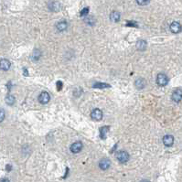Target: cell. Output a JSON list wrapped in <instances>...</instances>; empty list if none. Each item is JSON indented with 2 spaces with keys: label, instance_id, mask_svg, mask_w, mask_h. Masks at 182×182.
I'll list each match as a JSON object with an SVG mask.
<instances>
[{
  "label": "cell",
  "instance_id": "52a82bcc",
  "mask_svg": "<svg viewBox=\"0 0 182 182\" xmlns=\"http://www.w3.org/2000/svg\"><path fill=\"white\" fill-rule=\"evenodd\" d=\"M181 25L179 24V22H173L171 23V25H170V30H171L172 33H175V34H178L181 31Z\"/></svg>",
  "mask_w": 182,
  "mask_h": 182
},
{
  "label": "cell",
  "instance_id": "5bb4252c",
  "mask_svg": "<svg viewBox=\"0 0 182 182\" xmlns=\"http://www.w3.org/2000/svg\"><path fill=\"white\" fill-rule=\"evenodd\" d=\"M5 102H6V103H7L8 105H13L15 103V102H16V99H15V97L13 95L9 94V95H8L7 97H6Z\"/></svg>",
  "mask_w": 182,
  "mask_h": 182
},
{
  "label": "cell",
  "instance_id": "6da1fadb",
  "mask_svg": "<svg viewBox=\"0 0 182 182\" xmlns=\"http://www.w3.org/2000/svg\"><path fill=\"white\" fill-rule=\"evenodd\" d=\"M116 158L120 163H126L129 160V154L126 151H119L116 154Z\"/></svg>",
  "mask_w": 182,
  "mask_h": 182
},
{
  "label": "cell",
  "instance_id": "3957f363",
  "mask_svg": "<svg viewBox=\"0 0 182 182\" xmlns=\"http://www.w3.org/2000/svg\"><path fill=\"white\" fill-rule=\"evenodd\" d=\"M50 96L47 92H42L39 95V102L40 103L46 104V103H48L50 102Z\"/></svg>",
  "mask_w": 182,
  "mask_h": 182
},
{
  "label": "cell",
  "instance_id": "e0dca14e",
  "mask_svg": "<svg viewBox=\"0 0 182 182\" xmlns=\"http://www.w3.org/2000/svg\"><path fill=\"white\" fill-rule=\"evenodd\" d=\"M108 132V127L107 126H103L100 129V136H101L102 138H105V136Z\"/></svg>",
  "mask_w": 182,
  "mask_h": 182
},
{
  "label": "cell",
  "instance_id": "cb8c5ba5",
  "mask_svg": "<svg viewBox=\"0 0 182 182\" xmlns=\"http://www.w3.org/2000/svg\"><path fill=\"white\" fill-rule=\"evenodd\" d=\"M0 182H10L8 179H2L1 181H0Z\"/></svg>",
  "mask_w": 182,
  "mask_h": 182
},
{
  "label": "cell",
  "instance_id": "9c48e42d",
  "mask_svg": "<svg viewBox=\"0 0 182 182\" xmlns=\"http://www.w3.org/2000/svg\"><path fill=\"white\" fill-rule=\"evenodd\" d=\"M11 66V63L7 59H3L0 61V69L2 70H8Z\"/></svg>",
  "mask_w": 182,
  "mask_h": 182
},
{
  "label": "cell",
  "instance_id": "7c38bea8",
  "mask_svg": "<svg viewBox=\"0 0 182 182\" xmlns=\"http://www.w3.org/2000/svg\"><path fill=\"white\" fill-rule=\"evenodd\" d=\"M110 19L112 21H114V22L119 21V19H120V13L117 12V11H114V12H112V13H111V15H110Z\"/></svg>",
  "mask_w": 182,
  "mask_h": 182
},
{
  "label": "cell",
  "instance_id": "2e32d148",
  "mask_svg": "<svg viewBox=\"0 0 182 182\" xmlns=\"http://www.w3.org/2000/svg\"><path fill=\"white\" fill-rule=\"evenodd\" d=\"M136 47H137L138 50H144L146 48V42L145 41V40H139V41L137 42V44H136Z\"/></svg>",
  "mask_w": 182,
  "mask_h": 182
},
{
  "label": "cell",
  "instance_id": "603a6c76",
  "mask_svg": "<svg viewBox=\"0 0 182 182\" xmlns=\"http://www.w3.org/2000/svg\"><path fill=\"white\" fill-rule=\"evenodd\" d=\"M57 85H58V90L60 91V90L61 89V85H62L61 81H58V83H57Z\"/></svg>",
  "mask_w": 182,
  "mask_h": 182
},
{
  "label": "cell",
  "instance_id": "ffe728a7",
  "mask_svg": "<svg viewBox=\"0 0 182 182\" xmlns=\"http://www.w3.org/2000/svg\"><path fill=\"white\" fill-rule=\"evenodd\" d=\"M93 87L95 88H106V87H109V84H106V83H95L93 85Z\"/></svg>",
  "mask_w": 182,
  "mask_h": 182
},
{
  "label": "cell",
  "instance_id": "d4e9b609",
  "mask_svg": "<svg viewBox=\"0 0 182 182\" xmlns=\"http://www.w3.org/2000/svg\"><path fill=\"white\" fill-rule=\"evenodd\" d=\"M140 182H150V181H148V180H146V179H144V180H142V181H140Z\"/></svg>",
  "mask_w": 182,
  "mask_h": 182
},
{
  "label": "cell",
  "instance_id": "44dd1931",
  "mask_svg": "<svg viewBox=\"0 0 182 182\" xmlns=\"http://www.w3.org/2000/svg\"><path fill=\"white\" fill-rule=\"evenodd\" d=\"M136 2L140 6H145L146 4H148L150 2V0H136Z\"/></svg>",
  "mask_w": 182,
  "mask_h": 182
},
{
  "label": "cell",
  "instance_id": "277c9868",
  "mask_svg": "<svg viewBox=\"0 0 182 182\" xmlns=\"http://www.w3.org/2000/svg\"><path fill=\"white\" fill-rule=\"evenodd\" d=\"M83 143H81V141H78V142H75L70 145V151L74 154L79 153V152H81V150L83 149Z\"/></svg>",
  "mask_w": 182,
  "mask_h": 182
},
{
  "label": "cell",
  "instance_id": "ba28073f",
  "mask_svg": "<svg viewBox=\"0 0 182 182\" xmlns=\"http://www.w3.org/2000/svg\"><path fill=\"white\" fill-rule=\"evenodd\" d=\"M111 166V161L107 158H103V159L99 162V167L103 170H106L110 168Z\"/></svg>",
  "mask_w": 182,
  "mask_h": 182
},
{
  "label": "cell",
  "instance_id": "4fadbf2b",
  "mask_svg": "<svg viewBox=\"0 0 182 182\" xmlns=\"http://www.w3.org/2000/svg\"><path fill=\"white\" fill-rule=\"evenodd\" d=\"M145 81H144V79L139 78L136 81V87L137 88V89H139V90L143 89V88L145 87Z\"/></svg>",
  "mask_w": 182,
  "mask_h": 182
},
{
  "label": "cell",
  "instance_id": "7a4b0ae2",
  "mask_svg": "<svg viewBox=\"0 0 182 182\" xmlns=\"http://www.w3.org/2000/svg\"><path fill=\"white\" fill-rule=\"evenodd\" d=\"M168 83V78L166 74L159 73L156 77V83L159 86H166Z\"/></svg>",
  "mask_w": 182,
  "mask_h": 182
},
{
  "label": "cell",
  "instance_id": "8fae6325",
  "mask_svg": "<svg viewBox=\"0 0 182 182\" xmlns=\"http://www.w3.org/2000/svg\"><path fill=\"white\" fill-rule=\"evenodd\" d=\"M67 27H68V24L66 21H61L59 22L57 24V29L59 31H64L67 29Z\"/></svg>",
  "mask_w": 182,
  "mask_h": 182
},
{
  "label": "cell",
  "instance_id": "d6986e66",
  "mask_svg": "<svg viewBox=\"0 0 182 182\" xmlns=\"http://www.w3.org/2000/svg\"><path fill=\"white\" fill-rule=\"evenodd\" d=\"M5 116H6V113H5L4 109L0 108V123L4 121V119H5Z\"/></svg>",
  "mask_w": 182,
  "mask_h": 182
},
{
  "label": "cell",
  "instance_id": "7402d4cb",
  "mask_svg": "<svg viewBox=\"0 0 182 182\" xmlns=\"http://www.w3.org/2000/svg\"><path fill=\"white\" fill-rule=\"evenodd\" d=\"M88 11H89V8H86L84 9H83V11L81 12V16H84V15H87L88 14Z\"/></svg>",
  "mask_w": 182,
  "mask_h": 182
},
{
  "label": "cell",
  "instance_id": "ac0fdd59",
  "mask_svg": "<svg viewBox=\"0 0 182 182\" xmlns=\"http://www.w3.org/2000/svg\"><path fill=\"white\" fill-rule=\"evenodd\" d=\"M40 55H41L40 51L39 50H36L33 52V59H34L35 61H38L39 59V57H40Z\"/></svg>",
  "mask_w": 182,
  "mask_h": 182
},
{
  "label": "cell",
  "instance_id": "9a60e30c",
  "mask_svg": "<svg viewBox=\"0 0 182 182\" xmlns=\"http://www.w3.org/2000/svg\"><path fill=\"white\" fill-rule=\"evenodd\" d=\"M49 8L51 11H58L60 9V4L58 2H51L50 5H49Z\"/></svg>",
  "mask_w": 182,
  "mask_h": 182
},
{
  "label": "cell",
  "instance_id": "30bf717a",
  "mask_svg": "<svg viewBox=\"0 0 182 182\" xmlns=\"http://www.w3.org/2000/svg\"><path fill=\"white\" fill-rule=\"evenodd\" d=\"M163 143L166 146H171L174 143V137L170 134H167L163 137Z\"/></svg>",
  "mask_w": 182,
  "mask_h": 182
},
{
  "label": "cell",
  "instance_id": "5b68a950",
  "mask_svg": "<svg viewBox=\"0 0 182 182\" xmlns=\"http://www.w3.org/2000/svg\"><path fill=\"white\" fill-rule=\"evenodd\" d=\"M92 118L95 121H100L103 119V112L100 109H94L92 112Z\"/></svg>",
  "mask_w": 182,
  "mask_h": 182
},
{
  "label": "cell",
  "instance_id": "8992f818",
  "mask_svg": "<svg viewBox=\"0 0 182 182\" xmlns=\"http://www.w3.org/2000/svg\"><path fill=\"white\" fill-rule=\"evenodd\" d=\"M171 98H172L173 101L176 102V103L180 102V101H181V99H182V90L177 89L176 91H174L173 93H172Z\"/></svg>",
  "mask_w": 182,
  "mask_h": 182
}]
</instances>
